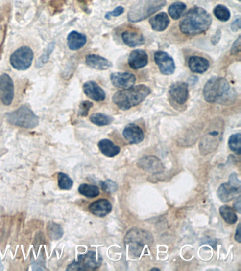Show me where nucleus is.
I'll list each match as a JSON object with an SVG mask.
<instances>
[{
    "label": "nucleus",
    "mask_w": 241,
    "mask_h": 271,
    "mask_svg": "<svg viewBox=\"0 0 241 271\" xmlns=\"http://www.w3.org/2000/svg\"><path fill=\"white\" fill-rule=\"evenodd\" d=\"M212 17L205 9L194 7L188 12L180 22V31L188 36L202 34L210 28Z\"/></svg>",
    "instance_id": "f257e3e1"
},
{
    "label": "nucleus",
    "mask_w": 241,
    "mask_h": 271,
    "mask_svg": "<svg viewBox=\"0 0 241 271\" xmlns=\"http://www.w3.org/2000/svg\"><path fill=\"white\" fill-rule=\"evenodd\" d=\"M204 97L209 103L226 104L232 100L234 95L229 82L226 79L214 77L206 83Z\"/></svg>",
    "instance_id": "f03ea898"
},
{
    "label": "nucleus",
    "mask_w": 241,
    "mask_h": 271,
    "mask_svg": "<svg viewBox=\"0 0 241 271\" xmlns=\"http://www.w3.org/2000/svg\"><path fill=\"white\" fill-rule=\"evenodd\" d=\"M151 93V89L146 86L138 85L120 90L113 95V101L122 111H127L142 103Z\"/></svg>",
    "instance_id": "7ed1b4c3"
},
{
    "label": "nucleus",
    "mask_w": 241,
    "mask_h": 271,
    "mask_svg": "<svg viewBox=\"0 0 241 271\" xmlns=\"http://www.w3.org/2000/svg\"><path fill=\"white\" fill-rule=\"evenodd\" d=\"M165 4L166 0H140L130 9L128 14L129 20L132 22L143 21L160 10Z\"/></svg>",
    "instance_id": "20e7f679"
},
{
    "label": "nucleus",
    "mask_w": 241,
    "mask_h": 271,
    "mask_svg": "<svg viewBox=\"0 0 241 271\" xmlns=\"http://www.w3.org/2000/svg\"><path fill=\"white\" fill-rule=\"evenodd\" d=\"M153 236L148 231L141 229H132L129 231L125 237V244L129 247L132 254L140 256L146 245L153 243Z\"/></svg>",
    "instance_id": "39448f33"
},
{
    "label": "nucleus",
    "mask_w": 241,
    "mask_h": 271,
    "mask_svg": "<svg viewBox=\"0 0 241 271\" xmlns=\"http://www.w3.org/2000/svg\"><path fill=\"white\" fill-rule=\"evenodd\" d=\"M8 122L14 125L25 129H33L37 127L39 121L33 112L28 107L23 105L16 111L6 114Z\"/></svg>",
    "instance_id": "423d86ee"
},
{
    "label": "nucleus",
    "mask_w": 241,
    "mask_h": 271,
    "mask_svg": "<svg viewBox=\"0 0 241 271\" xmlns=\"http://www.w3.org/2000/svg\"><path fill=\"white\" fill-rule=\"evenodd\" d=\"M241 181L237 174L230 175L229 182L221 184L218 189V197L221 202H229L241 194Z\"/></svg>",
    "instance_id": "0eeeda50"
},
{
    "label": "nucleus",
    "mask_w": 241,
    "mask_h": 271,
    "mask_svg": "<svg viewBox=\"0 0 241 271\" xmlns=\"http://www.w3.org/2000/svg\"><path fill=\"white\" fill-rule=\"evenodd\" d=\"M33 60V52L28 47H20L11 56V65L14 68L20 71L28 69Z\"/></svg>",
    "instance_id": "6e6552de"
},
{
    "label": "nucleus",
    "mask_w": 241,
    "mask_h": 271,
    "mask_svg": "<svg viewBox=\"0 0 241 271\" xmlns=\"http://www.w3.org/2000/svg\"><path fill=\"white\" fill-rule=\"evenodd\" d=\"M100 265V260L97 259L96 254L94 251H89L87 254L80 256L77 261H74L68 266L70 271L95 270Z\"/></svg>",
    "instance_id": "1a4fd4ad"
},
{
    "label": "nucleus",
    "mask_w": 241,
    "mask_h": 271,
    "mask_svg": "<svg viewBox=\"0 0 241 271\" xmlns=\"http://www.w3.org/2000/svg\"><path fill=\"white\" fill-rule=\"evenodd\" d=\"M14 95V83L10 76L6 74L0 76V99L3 104L9 105L12 103Z\"/></svg>",
    "instance_id": "9d476101"
},
{
    "label": "nucleus",
    "mask_w": 241,
    "mask_h": 271,
    "mask_svg": "<svg viewBox=\"0 0 241 271\" xmlns=\"http://www.w3.org/2000/svg\"><path fill=\"white\" fill-rule=\"evenodd\" d=\"M154 60L159 67L161 74H173L175 69L173 59L164 51H158L154 54Z\"/></svg>",
    "instance_id": "9b49d317"
},
{
    "label": "nucleus",
    "mask_w": 241,
    "mask_h": 271,
    "mask_svg": "<svg viewBox=\"0 0 241 271\" xmlns=\"http://www.w3.org/2000/svg\"><path fill=\"white\" fill-rule=\"evenodd\" d=\"M139 167L151 173H161L164 171V167L160 159L154 156H145L137 162Z\"/></svg>",
    "instance_id": "f8f14e48"
},
{
    "label": "nucleus",
    "mask_w": 241,
    "mask_h": 271,
    "mask_svg": "<svg viewBox=\"0 0 241 271\" xmlns=\"http://www.w3.org/2000/svg\"><path fill=\"white\" fill-rule=\"evenodd\" d=\"M169 94L174 101L180 105L184 104L189 95L188 84L182 81L172 84L169 89Z\"/></svg>",
    "instance_id": "ddd939ff"
},
{
    "label": "nucleus",
    "mask_w": 241,
    "mask_h": 271,
    "mask_svg": "<svg viewBox=\"0 0 241 271\" xmlns=\"http://www.w3.org/2000/svg\"><path fill=\"white\" fill-rule=\"evenodd\" d=\"M111 81L114 87L127 89L135 85L136 77L130 73H113L111 76Z\"/></svg>",
    "instance_id": "4468645a"
},
{
    "label": "nucleus",
    "mask_w": 241,
    "mask_h": 271,
    "mask_svg": "<svg viewBox=\"0 0 241 271\" xmlns=\"http://www.w3.org/2000/svg\"><path fill=\"white\" fill-rule=\"evenodd\" d=\"M84 93L95 101H103L106 98L104 90L95 81H87L83 86Z\"/></svg>",
    "instance_id": "2eb2a0df"
},
{
    "label": "nucleus",
    "mask_w": 241,
    "mask_h": 271,
    "mask_svg": "<svg viewBox=\"0 0 241 271\" xmlns=\"http://www.w3.org/2000/svg\"><path fill=\"white\" fill-rule=\"evenodd\" d=\"M124 138L131 144H137L141 143L145 138L143 130L135 124H130L124 129Z\"/></svg>",
    "instance_id": "dca6fc26"
},
{
    "label": "nucleus",
    "mask_w": 241,
    "mask_h": 271,
    "mask_svg": "<svg viewBox=\"0 0 241 271\" xmlns=\"http://www.w3.org/2000/svg\"><path fill=\"white\" fill-rule=\"evenodd\" d=\"M148 63V55L143 49H136L131 52L128 64L133 69H139L146 66Z\"/></svg>",
    "instance_id": "f3484780"
},
{
    "label": "nucleus",
    "mask_w": 241,
    "mask_h": 271,
    "mask_svg": "<svg viewBox=\"0 0 241 271\" xmlns=\"http://www.w3.org/2000/svg\"><path fill=\"white\" fill-rule=\"evenodd\" d=\"M89 210L94 216L105 217L109 214L112 210L111 203L106 199H100L94 202L89 206Z\"/></svg>",
    "instance_id": "a211bd4d"
},
{
    "label": "nucleus",
    "mask_w": 241,
    "mask_h": 271,
    "mask_svg": "<svg viewBox=\"0 0 241 271\" xmlns=\"http://www.w3.org/2000/svg\"><path fill=\"white\" fill-rule=\"evenodd\" d=\"M188 66L193 72L196 74H203L210 68V62L204 57L192 56L190 57Z\"/></svg>",
    "instance_id": "6ab92c4d"
},
{
    "label": "nucleus",
    "mask_w": 241,
    "mask_h": 271,
    "mask_svg": "<svg viewBox=\"0 0 241 271\" xmlns=\"http://www.w3.org/2000/svg\"><path fill=\"white\" fill-rule=\"evenodd\" d=\"M86 63L90 68L98 70L108 69L112 66L111 62L101 56L89 55L86 57Z\"/></svg>",
    "instance_id": "aec40b11"
},
{
    "label": "nucleus",
    "mask_w": 241,
    "mask_h": 271,
    "mask_svg": "<svg viewBox=\"0 0 241 271\" xmlns=\"http://www.w3.org/2000/svg\"><path fill=\"white\" fill-rule=\"evenodd\" d=\"M87 44L85 35L77 31H72L68 36V45L71 50H78Z\"/></svg>",
    "instance_id": "412c9836"
},
{
    "label": "nucleus",
    "mask_w": 241,
    "mask_h": 271,
    "mask_svg": "<svg viewBox=\"0 0 241 271\" xmlns=\"http://www.w3.org/2000/svg\"><path fill=\"white\" fill-rule=\"evenodd\" d=\"M149 22L151 28L154 31H164L169 26L170 19L168 17L167 14L161 12L150 19Z\"/></svg>",
    "instance_id": "4be33fe9"
},
{
    "label": "nucleus",
    "mask_w": 241,
    "mask_h": 271,
    "mask_svg": "<svg viewBox=\"0 0 241 271\" xmlns=\"http://www.w3.org/2000/svg\"><path fill=\"white\" fill-rule=\"evenodd\" d=\"M124 44L131 47H137L144 44V37L141 33L133 31H125L122 34Z\"/></svg>",
    "instance_id": "5701e85b"
},
{
    "label": "nucleus",
    "mask_w": 241,
    "mask_h": 271,
    "mask_svg": "<svg viewBox=\"0 0 241 271\" xmlns=\"http://www.w3.org/2000/svg\"><path fill=\"white\" fill-rule=\"evenodd\" d=\"M98 147L102 154L108 157H114L119 154L120 148L108 139H103L98 143Z\"/></svg>",
    "instance_id": "b1692460"
},
{
    "label": "nucleus",
    "mask_w": 241,
    "mask_h": 271,
    "mask_svg": "<svg viewBox=\"0 0 241 271\" xmlns=\"http://www.w3.org/2000/svg\"><path fill=\"white\" fill-rule=\"evenodd\" d=\"M220 214L223 219L229 224H235L238 221L235 210L229 205H222L219 209Z\"/></svg>",
    "instance_id": "393cba45"
},
{
    "label": "nucleus",
    "mask_w": 241,
    "mask_h": 271,
    "mask_svg": "<svg viewBox=\"0 0 241 271\" xmlns=\"http://www.w3.org/2000/svg\"><path fill=\"white\" fill-rule=\"evenodd\" d=\"M79 192L84 197L88 198H95L100 194V190L97 186L86 184L79 186Z\"/></svg>",
    "instance_id": "a878e982"
},
{
    "label": "nucleus",
    "mask_w": 241,
    "mask_h": 271,
    "mask_svg": "<svg viewBox=\"0 0 241 271\" xmlns=\"http://www.w3.org/2000/svg\"><path fill=\"white\" fill-rule=\"evenodd\" d=\"M186 9V5L183 2H175L170 6L169 13L170 17L175 20L179 19Z\"/></svg>",
    "instance_id": "bb28decb"
},
{
    "label": "nucleus",
    "mask_w": 241,
    "mask_h": 271,
    "mask_svg": "<svg viewBox=\"0 0 241 271\" xmlns=\"http://www.w3.org/2000/svg\"><path fill=\"white\" fill-rule=\"evenodd\" d=\"M91 122L97 126L109 125L113 122V118L102 113H96L90 117Z\"/></svg>",
    "instance_id": "cd10ccee"
},
{
    "label": "nucleus",
    "mask_w": 241,
    "mask_h": 271,
    "mask_svg": "<svg viewBox=\"0 0 241 271\" xmlns=\"http://www.w3.org/2000/svg\"><path fill=\"white\" fill-rule=\"evenodd\" d=\"M214 14H215V17L221 22H227L231 17V13H230L229 9L221 4H219L215 8Z\"/></svg>",
    "instance_id": "c85d7f7f"
},
{
    "label": "nucleus",
    "mask_w": 241,
    "mask_h": 271,
    "mask_svg": "<svg viewBox=\"0 0 241 271\" xmlns=\"http://www.w3.org/2000/svg\"><path fill=\"white\" fill-rule=\"evenodd\" d=\"M229 146L231 151L237 154L241 153V135L240 133L233 135L229 138Z\"/></svg>",
    "instance_id": "c756f323"
},
{
    "label": "nucleus",
    "mask_w": 241,
    "mask_h": 271,
    "mask_svg": "<svg viewBox=\"0 0 241 271\" xmlns=\"http://www.w3.org/2000/svg\"><path fill=\"white\" fill-rule=\"evenodd\" d=\"M48 232L49 237L52 240H59L63 235V229L59 225L51 223L48 227Z\"/></svg>",
    "instance_id": "7c9ffc66"
},
{
    "label": "nucleus",
    "mask_w": 241,
    "mask_h": 271,
    "mask_svg": "<svg viewBox=\"0 0 241 271\" xmlns=\"http://www.w3.org/2000/svg\"><path fill=\"white\" fill-rule=\"evenodd\" d=\"M73 184L72 180L68 175L62 173L58 174V186L60 189L69 190L72 189Z\"/></svg>",
    "instance_id": "2f4dec72"
},
{
    "label": "nucleus",
    "mask_w": 241,
    "mask_h": 271,
    "mask_svg": "<svg viewBox=\"0 0 241 271\" xmlns=\"http://www.w3.org/2000/svg\"><path fill=\"white\" fill-rule=\"evenodd\" d=\"M102 189L106 193H114L117 191L118 185L114 181L111 180H107L102 182Z\"/></svg>",
    "instance_id": "473e14b6"
},
{
    "label": "nucleus",
    "mask_w": 241,
    "mask_h": 271,
    "mask_svg": "<svg viewBox=\"0 0 241 271\" xmlns=\"http://www.w3.org/2000/svg\"><path fill=\"white\" fill-rule=\"evenodd\" d=\"M93 106V103L89 101H83L79 105V114L81 117H85L88 114L89 110Z\"/></svg>",
    "instance_id": "72a5a7b5"
},
{
    "label": "nucleus",
    "mask_w": 241,
    "mask_h": 271,
    "mask_svg": "<svg viewBox=\"0 0 241 271\" xmlns=\"http://www.w3.org/2000/svg\"><path fill=\"white\" fill-rule=\"evenodd\" d=\"M123 12L124 8H122V6H118L114 10L112 11V12L107 13L105 17L106 19H110L112 17H118V16L121 15Z\"/></svg>",
    "instance_id": "f704fd0d"
},
{
    "label": "nucleus",
    "mask_w": 241,
    "mask_h": 271,
    "mask_svg": "<svg viewBox=\"0 0 241 271\" xmlns=\"http://www.w3.org/2000/svg\"><path fill=\"white\" fill-rule=\"evenodd\" d=\"M241 51V37L236 40V42L233 45L232 49H231V53L236 54Z\"/></svg>",
    "instance_id": "c9c22d12"
},
{
    "label": "nucleus",
    "mask_w": 241,
    "mask_h": 271,
    "mask_svg": "<svg viewBox=\"0 0 241 271\" xmlns=\"http://www.w3.org/2000/svg\"><path fill=\"white\" fill-rule=\"evenodd\" d=\"M231 28H232L233 31H237L239 30H240L241 28V21L240 19H236V21H234V23L231 25Z\"/></svg>",
    "instance_id": "e433bc0d"
},
{
    "label": "nucleus",
    "mask_w": 241,
    "mask_h": 271,
    "mask_svg": "<svg viewBox=\"0 0 241 271\" xmlns=\"http://www.w3.org/2000/svg\"><path fill=\"white\" fill-rule=\"evenodd\" d=\"M220 38H221V31H217L215 33V36L212 38V42L214 45H217L219 41Z\"/></svg>",
    "instance_id": "4c0bfd02"
},
{
    "label": "nucleus",
    "mask_w": 241,
    "mask_h": 271,
    "mask_svg": "<svg viewBox=\"0 0 241 271\" xmlns=\"http://www.w3.org/2000/svg\"><path fill=\"white\" fill-rule=\"evenodd\" d=\"M234 207L235 208V210L238 212V213H241V197H238L237 199H236L235 203H234Z\"/></svg>",
    "instance_id": "58836bf2"
},
{
    "label": "nucleus",
    "mask_w": 241,
    "mask_h": 271,
    "mask_svg": "<svg viewBox=\"0 0 241 271\" xmlns=\"http://www.w3.org/2000/svg\"><path fill=\"white\" fill-rule=\"evenodd\" d=\"M235 240L236 242L241 243V224H239L237 229H236V232L235 234Z\"/></svg>",
    "instance_id": "ea45409f"
},
{
    "label": "nucleus",
    "mask_w": 241,
    "mask_h": 271,
    "mask_svg": "<svg viewBox=\"0 0 241 271\" xmlns=\"http://www.w3.org/2000/svg\"><path fill=\"white\" fill-rule=\"evenodd\" d=\"M151 270H159V269H156V268H154V269H151Z\"/></svg>",
    "instance_id": "a19ab883"
},
{
    "label": "nucleus",
    "mask_w": 241,
    "mask_h": 271,
    "mask_svg": "<svg viewBox=\"0 0 241 271\" xmlns=\"http://www.w3.org/2000/svg\"><path fill=\"white\" fill-rule=\"evenodd\" d=\"M239 1H241V0H239Z\"/></svg>",
    "instance_id": "79ce46f5"
}]
</instances>
